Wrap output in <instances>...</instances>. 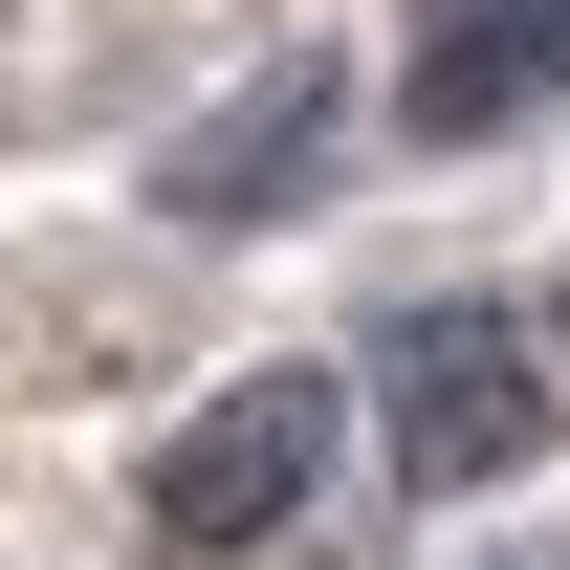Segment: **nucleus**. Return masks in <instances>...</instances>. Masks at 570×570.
I'll use <instances>...</instances> for the list:
<instances>
[{
	"mask_svg": "<svg viewBox=\"0 0 570 570\" xmlns=\"http://www.w3.org/2000/svg\"><path fill=\"white\" fill-rule=\"evenodd\" d=\"M373 417H395V483L483 504L549 461V352H527V307H395L373 330Z\"/></svg>",
	"mask_w": 570,
	"mask_h": 570,
	"instance_id": "nucleus-1",
	"label": "nucleus"
},
{
	"mask_svg": "<svg viewBox=\"0 0 570 570\" xmlns=\"http://www.w3.org/2000/svg\"><path fill=\"white\" fill-rule=\"evenodd\" d=\"M330 439H352V373H219L198 417L132 461V527L154 549H264L285 504L330 483Z\"/></svg>",
	"mask_w": 570,
	"mask_h": 570,
	"instance_id": "nucleus-2",
	"label": "nucleus"
},
{
	"mask_svg": "<svg viewBox=\"0 0 570 570\" xmlns=\"http://www.w3.org/2000/svg\"><path fill=\"white\" fill-rule=\"evenodd\" d=\"M330 110H352V67H264V88H242V132H198L176 176H154V198H176V219H264L285 176L330 154Z\"/></svg>",
	"mask_w": 570,
	"mask_h": 570,
	"instance_id": "nucleus-4",
	"label": "nucleus"
},
{
	"mask_svg": "<svg viewBox=\"0 0 570 570\" xmlns=\"http://www.w3.org/2000/svg\"><path fill=\"white\" fill-rule=\"evenodd\" d=\"M570 88V0H417L395 22V110H417L439 154H483L504 110H549Z\"/></svg>",
	"mask_w": 570,
	"mask_h": 570,
	"instance_id": "nucleus-3",
	"label": "nucleus"
}]
</instances>
